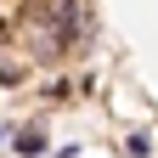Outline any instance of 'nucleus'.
<instances>
[{"instance_id": "nucleus-1", "label": "nucleus", "mask_w": 158, "mask_h": 158, "mask_svg": "<svg viewBox=\"0 0 158 158\" xmlns=\"http://www.w3.org/2000/svg\"><path fill=\"white\" fill-rule=\"evenodd\" d=\"M17 152H45V135H40V130H23V135H17Z\"/></svg>"}, {"instance_id": "nucleus-2", "label": "nucleus", "mask_w": 158, "mask_h": 158, "mask_svg": "<svg viewBox=\"0 0 158 158\" xmlns=\"http://www.w3.org/2000/svg\"><path fill=\"white\" fill-rule=\"evenodd\" d=\"M17 73H23V68H17V62H11V56H0V85H11V79H17Z\"/></svg>"}]
</instances>
